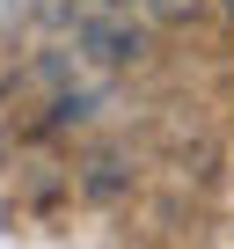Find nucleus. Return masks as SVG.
<instances>
[{"label": "nucleus", "mask_w": 234, "mask_h": 249, "mask_svg": "<svg viewBox=\"0 0 234 249\" xmlns=\"http://www.w3.org/2000/svg\"><path fill=\"white\" fill-rule=\"evenodd\" d=\"M227 8H234V0H227Z\"/></svg>", "instance_id": "f257e3e1"}]
</instances>
